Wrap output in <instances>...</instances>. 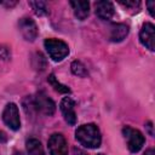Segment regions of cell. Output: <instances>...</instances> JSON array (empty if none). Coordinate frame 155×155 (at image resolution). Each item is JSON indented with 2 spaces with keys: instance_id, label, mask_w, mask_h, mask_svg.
I'll return each mask as SVG.
<instances>
[{
  "instance_id": "cell-1",
  "label": "cell",
  "mask_w": 155,
  "mask_h": 155,
  "mask_svg": "<svg viewBox=\"0 0 155 155\" xmlns=\"http://www.w3.org/2000/svg\"><path fill=\"white\" fill-rule=\"evenodd\" d=\"M75 137L81 145L91 149L98 148L102 142L99 128L94 124H86L80 126L75 132Z\"/></svg>"
},
{
  "instance_id": "cell-11",
  "label": "cell",
  "mask_w": 155,
  "mask_h": 155,
  "mask_svg": "<svg viewBox=\"0 0 155 155\" xmlns=\"http://www.w3.org/2000/svg\"><path fill=\"white\" fill-rule=\"evenodd\" d=\"M128 34V27L122 23H115L110 27V33H109V39L114 42L122 41Z\"/></svg>"
},
{
  "instance_id": "cell-12",
  "label": "cell",
  "mask_w": 155,
  "mask_h": 155,
  "mask_svg": "<svg viewBox=\"0 0 155 155\" xmlns=\"http://www.w3.org/2000/svg\"><path fill=\"white\" fill-rule=\"evenodd\" d=\"M70 6L74 10V15L78 19L84 21L90 15V4L88 1H70Z\"/></svg>"
},
{
  "instance_id": "cell-10",
  "label": "cell",
  "mask_w": 155,
  "mask_h": 155,
  "mask_svg": "<svg viewBox=\"0 0 155 155\" xmlns=\"http://www.w3.org/2000/svg\"><path fill=\"white\" fill-rule=\"evenodd\" d=\"M96 6V15L103 19L109 21L114 15V6L110 1H97L94 4Z\"/></svg>"
},
{
  "instance_id": "cell-4",
  "label": "cell",
  "mask_w": 155,
  "mask_h": 155,
  "mask_svg": "<svg viewBox=\"0 0 155 155\" xmlns=\"http://www.w3.org/2000/svg\"><path fill=\"white\" fill-rule=\"evenodd\" d=\"M31 104L35 108V110H38L39 113H41L44 115H47V116L52 115L56 110L54 102L45 92L36 93V96L31 99Z\"/></svg>"
},
{
  "instance_id": "cell-15",
  "label": "cell",
  "mask_w": 155,
  "mask_h": 155,
  "mask_svg": "<svg viewBox=\"0 0 155 155\" xmlns=\"http://www.w3.org/2000/svg\"><path fill=\"white\" fill-rule=\"evenodd\" d=\"M71 71H73V74H75L78 76H81V78L87 76V70H86L85 65L81 62H78V61L71 63Z\"/></svg>"
},
{
  "instance_id": "cell-19",
  "label": "cell",
  "mask_w": 155,
  "mask_h": 155,
  "mask_svg": "<svg viewBox=\"0 0 155 155\" xmlns=\"http://www.w3.org/2000/svg\"><path fill=\"white\" fill-rule=\"evenodd\" d=\"M147 5H148V8H149L150 15H151V16H154V8H153V6L155 5V2H154V1H149Z\"/></svg>"
},
{
  "instance_id": "cell-8",
  "label": "cell",
  "mask_w": 155,
  "mask_h": 155,
  "mask_svg": "<svg viewBox=\"0 0 155 155\" xmlns=\"http://www.w3.org/2000/svg\"><path fill=\"white\" fill-rule=\"evenodd\" d=\"M139 40L150 51L155 50V27L153 23L143 24L139 33Z\"/></svg>"
},
{
  "instance_id": "cell-7",
  "label": "cell",
  "mask_w": 155,
  "mask_h": 155,
  "mask_svg": "<svg viewBox=\"0 0 155 155\" xmlns=\"http://www.w3.org/2000/svg\"><path fill=\"white\" fill-rule=\"evenodd\" d=\"M18 28H19V31H21L22 36L27 41H34L36 39V36H38V27H36V23L31 18L24 17V18L19 19Z\"/></svg>"
},
{
  "instance_id": "cell-5",
  "label": "cell",
  "mask_w": 155,
  "mask_h": 155,
  "mask_svg": "<svg viewBox=\"0 0 155 155\" xmlns=\"http://www.w3.org/2000/svg\"><path fill=\"white\" fill-rule=\"evenodd\" d=\"M2 120L13 131L19 130L21 127V120H19V111L15 103H8L4 111H2Z\"/></svg>"
},
{
  "instance_id": "cell-9",
  "label": "cell",
  "mask_w": 155,
  "mask_h": 155,
  "mask_svg": "<svg viewBox=\"0 0 155 155\" xmlns=\"http://www.w3.org/2000/svg\"><path fill=\"white\" fill-rule=\"evenodd\" d=\"M61 111L64 116V120L74 126L76 124V114H75V102L70 97H64L61 102Z\"/></svg>"
},
{
  "instance_id": "cell-3",
  "label": "cell",
  "mask_w": 155,
  "mask_h": 155,
  "mask_svg": "<svg viewBox=\"0 0 155 155\" xmlns=\"http://www.w3.org/2000/svg\"><path fill=\"white\" fill-rule=\"evenodd\" d=\"M122 134L127 142V148L132 153H137L144 145V136L138 131L130 126H125L122 128Z\"/></svg>"
},
{
  "instance_id": "cell-6",
  "label": "cell",
  "mask_w": 155,
  "mask_h": 155,
  "mask_svg": "<svg viewBox=\"0 0 155 155\" xmlns=\"http://www.w3.org/2000/svg\"><path fill=\"white\" fill-rule=\"evenodd\" d=\"M47 144L51 155H68V144L61 133H53Z\"/></svg>"
},
{
  "instance_id": "cell-23",
  "label": "cell",
  "mask_w": 155,
  "mask_h": 155,
  "mask_svg": "<svg viewBox=\"0 0 155 155\" xmlns=\"http://www.w3.org/2000/svg\"><path fill=\"white\" fill-rule=\"evenodd\" d=\"M13 155H24V154H23V153H21V151H16Z\"/></svg>"
},
{
  "instance_id": "cell-18",
  "label": "cell",
  "mask_w": 155,
  "mask_h": 155,
  "mask_svg": "<svg viewBox=\"0 0 155 155\" xmlns=\"http://www.w3.org/2000/svg\"><path fill=\"white\" fill-rule=\"evenodd\" d=\"M8 56H10V51H8V48H7L6 46L0 45V58H2V59H7Z\"/></svg>"
},
{
  "instance_id": "cell-21",
  "label": "cell",
  "mask_w": 155,
  "mask_h": 155,
  "mask_svg": "<svg viewBox=\"0 0 155 155\" xmlns=\"http://www.w3.org/2000/svg\"><path fill=\"white\" fill-rule=\"evenodd\" d=\"M144 155H155V151H154V149H148Z\"/></svg>"
},
{
  "instance_id": "cell-17",
  "label": "cell",
  "mask_w": 155,
  "mask_h": 155,
  "mask_svg": "<svg viewBox=\"0 0 155 155\" xmlns=\"http://www.w3.org/2000/svg\"><path fill=\"white\" fill-rule=\"evenodd\" d=\"M120 4L125 7H128V8H138L140 5L139 1H134V0L133 1H120Z\"/></svg>"
},
{
  "instance_id": "cell-13",
  "label": "cell",
  "mask_w": 155,
  "mask_h": 155,
  "mask_svg": "<svg viewBox=\"0 0 155 155\" xmlns=\"http://www.w3.org/2000/svg\"><path fill=\"white\" fill-rule=\"evenodd\" d=\"M27 145V150L29 155H45L44 148L41 145V142L36 138H30L27 140L25 143Z\"/></svg>"
},
{
  "instance_id": "cell-24",
  "label": "cell",
  "mask_w": 155,
  "mask_h": 155,
  "mask_svg": "<svg viewBox=\"0 0 155 155\" xmlns=\"http://www.w3.org/2000/svg\"><path fill=\"white\" fill-rule=\"evenodd\" d=\"M98 155H104V154H98Z\"/></svg>"
},
{
  "instance_id": "cell-16",
  "label": "cell",
  "mask_w": 155,
  "mask_h": 155,
  "mask_svg": "<svg viewBox=\"0 0 155 155\" xmlns=\"http://www.w3.org/2000/svg\"><path fill=\"white\" fill-rule=\"evenodd\" d=\"M48 82L52 85V87H53L56 91H58V92H61V93H69V92H70V90H69L67 86H64V85H62L61 82L57 81V79L54 78L53 74L50 75V78H48Z\"/></svg>"
},
{
  "instance_id": "cell-20",
  "label": "cell",
  "mask_w": 155,
  "mask_h": 155,
  "mask_svg": "<svg viewBox=\"0 0 155 155\" xmlns=\"http://www.w3.org/2000/svg\"><path fill=\"white\" fill-rule=\"evenodd\" d=\"M6 140H7V136H6V133L2 132V131H0V143H5Z\"/></svg>"
},
{
  "instance_id": "cell-2",
  "label": "cell",
  "mask_w": 155,
  "mask_h": 155,
  "mask_svg": "<svg viewBox=\"0 0 155 155\" xmlns=\"http://www.w3.org/2000/svg\"><path fill=\"white\" fill-rule=\"evenodd\" d=\"M44 45H45V48H46L48 56L54 62H59V61L64 59L69 54V47L62 40H58V39H46Z\"/></svg>"
},
{
  "instance_id": "cell-22",
  "label": "cell",
  "mask_w": 155,
  "mask_h": 155,
  "mask_svg": "<svg viewBox=\"0 0 155 155\" xmlns=\"http://www.w3.org/2000/svg\"><path fill=\"white\" fill-rule=\"evenodd\" d=\"M147 125H148V128H149V133L153 134V131H151V122H148Z\"/></svg>"
},
{
  "instance_id": "cell-14",
  "label": "cell",
  "mask_w": 155,
  "mask_h": 155,
  "mask_svg": "<svg viewBox=\"0 0 155 155\" xmlns=\"http://www.w3.org/2000/svg\"><path fill=\"white\" fill-rule=\"evenodd\" d=\"M29 5L31 6V8L34 10L35 15L38 16H44L48 12V8H47V4L45 1H30Z\"/></svg>"
}]
</instances>
